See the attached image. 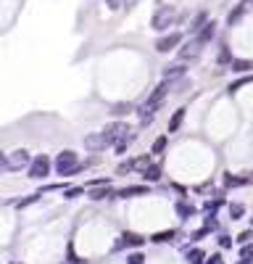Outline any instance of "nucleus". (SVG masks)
<instances>
[{
    "instance_id": "nucleus-24",
    "label": "nucleus",
    "mask_w": 253,
    "mask_h": 264,
    "mask_svg": "<svg viewBox=\"0 0 253 264\" xmlns=\"http://www.w3.org/2000/svg\"><path fill=\"white\" fill-rule=\"evenodd\" d=\"M206 21H209V13L201 11V13H198V16L193 19V24H190V32H198V29H201V27L206 24Z\"/></svg>"
},
{
    "instance_id": "nucleus-9",
    "label": "nucleus",
    "mask_w": 253,
    "mask_h": 264,
    "mask_svg": "<svg viewBox=\"0 0 253 264\" xmlns=\"http://www.w3.org/2000/svg\"><path fill=\"white\" fill-rule=\"evenodd\" d=\"M180 45H182V35L180 32H169V35L156 40V50L158 53H172L174 48H180Z\"/></svg>"
},
{
    "instance_id": "nucleus-14",
    "label": "nucleus",
    "mask_w": 253,
    "mask_h": 264,
    "mask_svg": "<svg viewBox=\"0 0 253 264\" xmlns=\"http://www.w3.org/2000/svg\"><path fill=\"white\" fill-rule=\"evenodd\" d=\"M108 114L113 116V119H124V116L135 114V106L127 103V100H119V103H111L108 106Z\"/></svg>"
},
{
    "instance_id": "nucleus-34",
    "label": "nucleus",
    "mask_w": 253,
    "mask_h": 264,
    "mask_svg": "<svg viewBox=\"0 0 253 264\" xmlns=\"http://www.w3.org/2000/svg\"><path fill=\"white\" fill-rule=\"evenodd\" d=\"M235 240H237L240 246H243V243H251V240H253V230H243V232H240V235H237Z\"/></svg>"
},
{
    "instance_id": "nucleus-3",
    "label": "nucleus",
    "mask_w": 253,
    "mask_h": 264,
    "mask_svg": "<svg viewBox=\"0 0 253 264\" xmlns=\"http://www.w3.org/2000/svg\"><path fill=\"white\" fill-rule=\"evenodd\" d=\"M53 172V159L48 156V153H37V156L29 159V164H27V177L29 180H37V182H42V180H48Z\"/></svg>"
},
{
    "instance_id": "nucleus-20",
    "label": "nucleus",
    "mask_w": 253,
    "mask_h": 264,
    "mask_svg": "<svg viewBox=\"0 0 253 264\" xmlns=\"http://www.w3.org/2000/svg\"><path fill=\"white\" fill-rule=\"evenodd\" d=\"M177 214L182 217V220H190V217L195 214V206H193V204H187V201L182 198V201H177Z\"/></svg>"
},
{
    "instance_id": "nucleus-2",
    "label": "nucleus",
    "mask_w": 253,
    "mask_h": 264,
    "mask_svg": "<svg viewBox=\"0 0 253 264\" xmlns=\"http://www.w3.org/2000/svg\"><path fill=\"white\" fill-rule=\"evenodd\" d=\"M53 169H56V175H61V177H74V175H79L84 167L79 161V153L72 151V148H64L53 159Z\"/></svg>"
},
{
    "instance_id": "nucleus-15",
    "label": "nucleus",
    "mask_w": 253,
    "mask_h": 264,
    "mask_svg": "<svg viewBox=\"0 0 253 264\" xmlns=\"http://www.w3.org/2000/svg\"><path fill=\"white\" fill-rule=\"evenodd\" d=\"M143 180L145 182H158L161 180V164H145L143 167Z\"/></svg>"
},
{
    "instance_id": "nucleus-10",
    "label": "nucleus",
    "mask_w": 253,
    "mask_h": 264,
    "mask_svg": "<svg viewBox=\"0 0 253 264\" xmlns=\"http://www.w3.org/2000/svg\"><path fill=\"white\" fill-rule=\"evenodd\" d=\"M148 193H150L148 185H127L121 190H113V196L116 198H137V196H148Z\"/></svg>"
},
{
    "instance_id": "nucleus-25",
    "label": "nucleus",
    "mask_w": 253,
    "mask_h": 264,
    "mask_svg": "<svg viewBox=\"0 0 253 264\" xmlns=\"http://www.w3.org/2000/svg\"><path fill=\"white\" fill-rule=\"evenodd\" d=\"M203 259H206V254L201 251V248H193V251H187V262H190V264H203Z\"/></svg>"
},
{
    "instance_id": "nucleus-5",
    "label": "nucleus",
    "mask_w": 253,
    "mask_h": 264,
    "mask_svg": "<svg viewBox=\"0 0 253 264\" xmlns=\"http://www.w3.org/2000/svg\"><path fill=\"white\" fill-rule=\"evenodd\" d=\"M145 164H150V156H132V159H124L116 164V175L124 177V175H132L135 169H143Z\"/></svg>"
},
{
    "instance_id": "nucleus-33",
    "label": "nucleus",
    "mask_w": 253,
    "mask_h": 264,
    "mask_svg": "<svg viewBox=\"0 0 253 264\" xmlns=\"http://www.w3.org/2000/svg\"><path fill=\"white\" fill-rule=\"evenodd\" d=\"M240 259H253V240L240 246Z\"/></svg>"
},
{
    "instance_id": "nucleus-12",
    "label": "nucleus",
    "mask_w": 253,
    "mask_h": 264,
    "mask_svg": "<svg viewBox=\"0 0 253 264\" xmlns=\"http://www.w3.org/2000/svg\"><path fill=\"white\" fill-rule=\"evenodd\" d=\"M185 74H187V69H185V64H172V66H166V69H164V82H169V85H174V82L185 80Z\"/></svg>"
},
{
    "instance_id": "nucleus-40",
    "label": "nucleus",
    "mask_w": 253,
    "mask_h": 264,
    "mask_svg": "<svg viewBox=\"0 0 253 264\" xmlns=\"http://www.w3.org/2000/svg\"><path fill=\"white\" fill-rule=\"evenodd\" d=\"M251 224H253V220H251Z\"/></svg>"
},
{
    "instance_id": "nucleus-38",
    "label": "nucleus",
    "mask_w": 253,
    "mask_h": 264,
    "mask_svg": "<svg viewBox=\"0 0 253 264\" xmlns=\"http://www.w3.org/2000/svg\"><path fill=\"white\" fill-rule=\"evenodd\" d=\"M0 172H8V156L0 151Z\"/></svg>"
},
{
    "instance_id": "nucleus-11",
    "label": "nucleus",
    "mask_w": 253,
    "mask_h": 264,
    "mask_svg": "<svg viewBox=\"0 0 253 264\" xmlns=\"http://www.w3.org/2000/svg\"><path fill=\"white\" fill-rule=\"evenodd\" d=\"M214 35H217V21H206V24L195 32V43L203 48L206 43H211V40H214Z\"/></svg>"
},
{
    "instance_id": "nucleus-21",
    "label": "nucleus",
    "mask_w": 253,
    "mask_h": 264,
    "mask_svg": "<svg viewBox=\"0 0 253 264\" xmlns=\"http://www.w3.org/2000/svg\"><path fill=\"white\" fill-rule=\"evenodd\" d=\"M229 69L237 72V74H245L248 69H253V64H251V61H243V58H232V61H229Z\"/></svg>"
},
{
    "instance_id": "nucleus-1",
    "label": "nucleus",
    "mask_w": 253,
    "mask_h": 264,
    "mask_svg": "<svg viewBox=\"0 0 253 264\" xmlns=\"http://www.w3.org/2000/svg\"><path fill=\"white\" fill-rule=\"evenodd\" d=\"M103 135H106V140H108V148L111 145H116V143H135L137 140V132L129 127V124L124 122V119H113V122H108L103 127Z\"/></svg>"
},
{
    "instance_id": "nucleus-13",
    "label": "nucleus",
    "mask_w": 253,
    "mask_h": 264,
    "mask_svg": "<svg viewBox=\"0 0 253 264\" xmlns=\"http://www.w3.org/2000/svg\"><path fill=\"white\" fill-rule=\"evenodd\" d=\"M198 53H201V45H198V43L193 40V43H185V45H182L180 53H177V58H180V64H185V61L198 58Z\"/></svg>"
},
{
    "instance_id": "nucleus-29",
    "label": "nucleus",
    "mask_w": 253,
    "mask_h": 264,
    "mask_svg": "<svg viewBox=\"0 0 253 264\" xmlns=\"http://www.w3.org/2000/svg\"><path fill=\"white\" fill-rule=\"evenodd\" d=\"M248 82H251V77H240V80H237V82H232V85H229V88H227V92H229V95H232V92H237L240 88H245V85H248Z\"/></svg>"
},
{
    "instance_id": "nucleus-28",
    "label": "nucleus",
    "mask_w": 253,
    "mask_h": 264,
    "mask_svg": "<svg viewBox=\"0 0 253 264\" xmlns=\"http://www.w3.org/2000/svg\"><path fill=\"white\" fill-rule=\"evenodd\" d=\"M40 198H42V193H32V196H27L24 201H19V204H16V206H19V209H27V206H32V204H37V201H40Z\"/></svg>"
},
{
    "instance_id": "nucleus-30",
    "label": "nucleus",
    "mask_w": 253,
    "mask_h": 264,
    "mask_svg": "<svg viewBox=\"0 0 253 264\" xmlns=\"http://www.w3.org/2000/svg\"><path fill=\"white\" fill-rule=\"evenodd\" d=\"M243 214H245V206L243 204H229V217H232V220H240Z\"/></svg>"
},
{
    "instance_id": "nucleus-8",
    "label": "nucleus",
    "mask_w": 253,
    "mask_h": 264,
    "mask_svg": "<svg viewBox=\"0 0 253 264\" xmlns=\"http://www.w3.org/2000/svg\"><path fill=\"white\" fill-rule=\"evenodd\" d=\"M29 159H32V153H29L27 148H16L8 156V172H21V169H27Z\"/></svg>"
},
{
    "instance_id": "nucleus-26",
    "label": "nucleus",
    "mask_w": 253,
    "mask_h": 264,
    "mask_svg": "<svg viewBox=\"0 0 253 264\" xmlns=\"http://www.w3.org/2000/svg\"><path fill=\"white\" fill-rule=\"evenodd\" d=\"M66 262H69V264H87V259H82V256H76V251H74V246H72V243H69Z\"/></svg>"
},
{
    "instance_id": "nucleus-4",
    "label": "nucleus",
    "mask_w": 253,
    "mask_h": 264,
    "mask_svg": "<svg viewBox=\"0 0 253 264\" xmlns=\"http://www.w3.org/2000/svg\"><path fill=\"white\" fill-rule=\"evenodd\" d=\"M177 19H180V13L174 5H158V11L153 13V19H150V27L156 29V32H164V29H169Z\"/></svg>"
},
{
    "instance_id": "nucleus-37",
    "label": "nucleus",
    "mask_w": 253,
    "mask_h": 264,
    "mask_svg": "<svg viewBox=\"0 0 253 264\" xmlns=\"http://www.w3.org/2000/svg\"><path fill=\"white\" fill-rule=\"evenodd\" d=\"M203 264H224V259H221V254H214V256H209Z\"/></svg>"
},
{
    "instance_id": "nucleus-32",
    "label": "nucleus",
    "mask_w": 253,
    "mask_h": 264,
    "mask_svg": "<svg viewBox=\"0 0 253 264\" xmlns=\"http://www.w3.org/2000/svg\"><path fill=\"white\" fill-rule=\"evenodd\" d=\"M224 185H227V188H240L243 180L237 175H224Z\"/></svg>"
},
{
    "instance_id": "nucleus-35",
    "label": "nucleus",
    "mask_w": 253,
    "mask_h": 264,
    "mask_svg": "<svg viewBox=\"0 0 253 264\" xmlns=\"http://www.w3.org/2000/svg\"><path fill=\"white\" fill-rule=\"evenodd\" d=\"M232 61V56H229V48L227 45H221V50H219V64H229Z\"/></svg>"
},
{
    "instance_id": "nucleus-17",
    "label": "nucleus",
    "mask_w": 253,
    "mask_h": 264,
    "mask_svg": "<svg viewBox=\"0 0 253 264\" xmlns=\"http://www.w3.org/2000/svg\"><path fill=\"white\" fill-rule=\"evenodd\" d=\"M108 196H113V188H111V185H101V188H90V198H93V201H106Z\"/></svg>"
},
{
    "instance_id": "nucleus-19",
    "label": "nucleus",
    "mask_w": 253,
    "mask_h": 264,
    "mask_svg": "<svg viewBox=\"0 0 253 264\" xmlns=\"http://www.w3.org/2000/svg\"><path fill=\"white\" fill-rule=\"evenodd\" d=\"M174 235H177L174 230H161V232H153L148 240L150 243H169V240H174Z\"/></svg>"
},
{
    "instance_id": "nucleus-7",
    "label": "nucleus",
    "mask_w": 253,
    "mask_h": 264,
    "mask_svg": "<svg viewBox=\"0 0 253 264\" xmlns=\"http://www.w3.org/2000/svg\"><path fill=\"white\" fill-rule=\"evenodd\" d=\"M84 148H87V153H103L108 148V140L103 132H90V135H84Z\"/></svg>"
},
{
    "instance_id": "nucleus-18",
    "label": "nucleus",
    "mask_w": 253,
    "mask_h": 264,
    "mask_svg": "<svg viewBox=\"0 0 253 264\" xmlns=\"http://www.w3.org/2000/svg\"><path fill=\"white\" fill-rule=\"evenodd\" d=\"M166 145H169V135H158L156 140H153V145H150V156H158V153H164Z\"/></svg>"
},
{
    "instance_id": "nucleus-31",
    "label": "nucleus",
    "mask_w": 253,
    "mask_h": 264,
    "mask_svg": "<svg viewBox=\"0 0 253 264\" xmlns=\"http://www.w3.org/2000/svg\"><path fill=\"white\" fill-rule=\"evenodd\" d=\"M127 264H145V254L143 251H132L127 256Z\"/></svg>"
},
{
    "instance_id": "nucleus-27",
    "label": "nucleus",
    "mask_w": 253,
    "mask_h": 264,
    "mask_svg": "<svg viewBox=\"0 0 253 264\" xmlns=\"http://www.w3.org/2000/svg\"><path fill=\"white\" fill-rule=\"evenodd\" d=\"M101 185H111V177H93V180H87V185L84 188H101Z\"/></svg>"
},
{
    "instance_id": "nucleus-23",
    "label": "nucleus",
    "mask_w": 253,
    "mask_h": 264,
    "mask_svg": "<svg viewBox=\"0 0 253 264\" xmlns=\"http://www.w3.org/2000/svg\"><path fill=\"white\" fill-rule=\"evenodd\" d=\"M82 193H84V188H82V185H66V188H64V198H69V201H72V198H79Z\"/></svg>"
},
{
    "instance_id": "nucleus-22",
    "label": "nucleus",
    "mask_w": 253,
    "mask_h": 264,
    "mask_svg": "<svg viewBox=\"0 0 253 264\" xmlns=\"http://www.w3.org/2000/svg\"><path fill=\"white\" fill-rule=\"evenodd\" d=\"M243 13H245V3H240L235 11H229V16H227V24L232 27V24H237V21L243 19Z\"/></svg>"
},
{
    "instance_id": "nucleus-16",
    "label": "nucleus",
    "mask_w": 253,
    "mask_h": 264,
    "mask_svg": "<svg viewBox=\"0 0 253 264\" xmlns=\"http://www.w3.org/2000/svg\"><path fill=\"white\" fill-rule=\"evenodd\" d=\"M182 122H185V108H177V111L172 114V119H169V135H174V132H180L182 127Z\"/></svg>"
},
{
    "instance_id": "nucleus-36",
    "label": "nucleus",
    "mask_w": 253,
    "mask_h": 264,
    "mask_svg": "<svg viewBox=\"0 0 253 264\" xmlns=\"http://www.w3.org/2000/svg\"><path fill=\"white\" fill-rule=\"evenodd\" d=\"M219 246L221 248H232V238H229V235H219Z\"/></svg>"
},
{
    "instance_id": "nucleus-39",
    "label": "nucleus",
    "mask_w": 253,
    "mask_h": 264,
    "mask_svg": "<svg viewBox=\"0 0 253 264\" xmlns=\"http://www.w3.org/2000/svg\"><path fill=\"white\" fill-rule=\"evenodd\" d=\"M119 5H121V0H108V8H111V11H116Z\"/></svg>"
},
{
    "instance_id": "nucleus-6",
    "label": "nucleus",
    "mask_w": 253,
    "mask_h": 264,
    "mask_svg": "<svg viewBox=\"0 0 253 264\" xmlns=\"http://www.w3.org/2000/svg\"><path fill=\"white\" fill-rule=\"evenodd\" d=\"M145 240L148 238H143L140 232H124L116 243H113V251H124V248H140L145 246Z\"/></svg>"
}]
</instances>
